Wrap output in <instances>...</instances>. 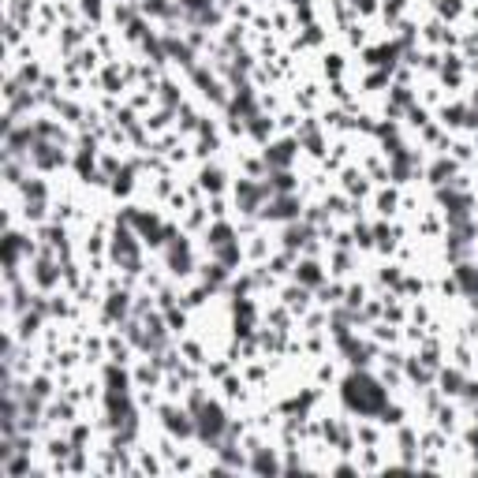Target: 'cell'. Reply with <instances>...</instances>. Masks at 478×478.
I'll return each instance as SVG.
<instances>
[{
  "mask_svg": "<svg viewBox=\"0 0 478 478\" xmlns=\"http://www.w3.org/2000/svg\"><path fill=\"white\" fill-rule=\"evenodd\" d=\"M344 400L351 411H359V415H377L385 407V392L377 389V382H370V377H348V385H344Z\"/></svg>",
  "mask_w": 478,
  "mask_h": 478,
  "instance_id": "6da1fadb",
  "label": "cell"
},
{
  "mask_svg": "<svg viewBox=\"0 0 478 478\" xmlns=\"http://www.w3.org/2000/svg\"><path fill=\"white\" fill-rule=\"evenodd\" d=\"M199 415H202V418H199V433H202L206 441H217L221 433H224V415H221V407H217V404H206Z\"/></svg>",
  "mask_w": 478,
  "mask_h": 478,
  "instance_id": "7a4b0ae2",
  "label": "cell"
},
{
  "mask_svg": "<svg viewBox=\"0 0 478 478\" xmlns=\"http://www.w3.org/2000/svg\"><path fill=\"white\" fill-rule=\"evenodd\" d=\"M123 255V262L135 265V247H131V235H116V258Z\"/></svg>",
  "mask_w": 478,
  "mask_h": 478,
  "instance_id": "3957f363",
  "label": "cell"
},
{
  "mask_svg": "<svg viewBox=\"0 0 478 478\" xmlns=\"http://www.w3.org/2000/svg\"><path fill=\"white\" fill-rule=\"evenodd\" d=\"M460 280H463V284H467L471 291H478V277H474V273H467V265L460 269Z\"/></svg>",
  "mask_w": 478,
  "mask_h": 478,
  "instance_id": "277c9868",
  "label": "cell"
},
{
  "mask_svg": "<svg viewBox=\"0 0 478 478\" xmlns=\"http://www.w3.org/2000/svg\"><path fill=\"white\" fill-rule=\"evenodd\" d=\"M291 206H295L291 199H284V202H277V209H273V217H288V213H291Z\"/></svg>",
  "mask_w": 478,
  "mask_h": 478,
  "instance_id": "5b68a950",
  "label": "cell"
},
{
  "mask_svg": "<svg viewBox=\"0 0 478 478\" xmlns=\"http://www.w3.org/2000/svg\"><path fill=\"white\" fill-rule=\"evenodd\" d=\"M184 4H187V8H199V4H206V0H184Z\"/></svg>",
  "mask_w": 478,
  "mask_h": 478,
  "instance_id": "8992f818",
  "label": "cell"
}]
</instances>
